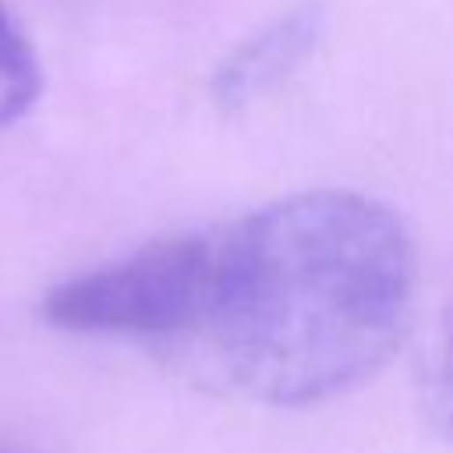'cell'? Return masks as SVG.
<instances>
[{
    "label": "cell",
    "mask_w": 453,
    "mask_h": 453,
    "mask_svg": "<svg viewBox=\"0 0 453 453\" xmlns=\"http://www.w3.org/2000/svg\"><path fill=\"white\" fill-rule=\"evenodd\" d=\"M326 32V11L315 0H301L237 42L212 71V99L230 113L276 92L319 46Z\"/></svg>",
    "instance_id": "obj_3"
},
{
    "label": "cell",
    "mask_w": 453,
    "mask_h": 453,
    "mask_svg": "<svg viewBox=\"0 0 453 453\" xmlns=\"http://www.w3.org/2000/svg\"><path fill=\"white\" fill-rule=\"evenodd\" d=\"M432 407L439 425L453 435V311L446 319V329L439 336L435 368H432Z\"/></svg>",
    "instance_id": "obj_5"
},
{
    "label": "cell",
    "mask_w": 453,
    "mask_h": 453,
    "mask_svg": "<svg viewBox=\"0 0 453 453\" xmlns=\"http://www.w3.org/2000/svg\"><path fill=\"white\" fill-rule=\"evenodd\" d=\"M212 230L177 234L50 290L46 319L74 333L184 336L205 311Z\"/></svg>",
    "instance_id": "obj_2"
},
{
    "label": "cell",
    "mask_w": 453,
    "mask_h": 453,
    "mask_svg": "<svg viewBox=\"0 0 453 453\" xmlns=\"http://www.w3.org/2000/svg\"><path fill=\"white\" fill-rule=\"evenodd\" d=\"M39 96V60L18 21L0 4V131L25 117Z\"/></svg>",
    "instance_id": "obj_4"
},
{
    "label": "cell",
    "mask_w": 453,
    "mask_h": 453,
    "mask_svg": "<svg viewBox=\"0 0 453 453\" xmlns=\"http://www.w3.org/2000/svg\"><path fill=\"white\" fill-rule=\"evenodd\" d=\"M0 453H7V449H0Z\"/></svg>",
    "instance_id": "obj_6"
},
{
    "label": "cell",
    "mask_w": 453,
    "mask_h": 453,
    "mask_svg": "<svg viewBox=\"0 0 453 453\" xmlns=\"http://www.w3.org/2000/svg\"><path fill=\"white\" fill-rule=\"evenodd\" d=\"M418 290L407 223L357 191H301L212 230L195 336L251 400H333L400 347Z\"/></svg>",
    "instance_id": "obj_1"
}]
</instances>
